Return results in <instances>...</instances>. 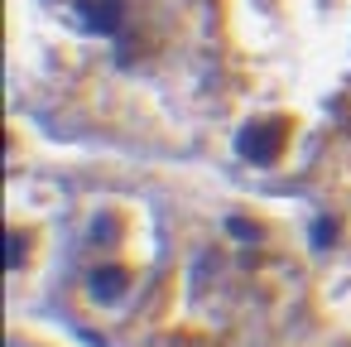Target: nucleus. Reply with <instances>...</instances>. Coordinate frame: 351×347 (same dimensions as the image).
<instances>
[{
	"label": "nucleus",
	"instance_id": "1",
	"mask_svg": "<svg viewBox=\"0 0 351 347\" xmlns=\"http://www.w3.org/2000/svg\"><path fill=\"white\" fill-rule=\"evenodd\" d=\"M68 15L77 20L82 34H97V39H116L130 20V0H73Z\"/></svg>",
	"mask_w": 351,
	"mask_h": 347
},
{
	"label": "nucleus",
	"instance_id": "4",
	"mask_svg": "<svg viewBox=\"0 0 351 347\" xmlns=\"http://www.w3.org/2000/svg\"><path fill=\"white\" fill-rule=\"evenodd\" d=\"M226 232H231L236 241H250V236H255V227H250L245 217H226Z\"/></svg>",
	"mask_w": 351,
	"mask_h": 347
},
{
	"label": "nucleus",
	"instance_id": "5",
	"mask_svg": "<svg viewBox=\"0 0 351 347\" xmlns=\"http://www.w3.org/2000/svg\"><path fill=\"white\" fill-rule=\"evenodd\" d=\"M327 241H332V222L317 217V222H313V246H327Z\"/></svg>",
	"mask_w": 351,
	"mask_h": 347
},
{
	"label": "nucleus",
	"instance_id": "2",
	"mask_svg": "<svg viewBox=\"0 0 351 347\" xmlns=\"http://www.w3.org/2000/svg\"><path fill=\"white\" fill-rule=\"evenodd\" d=\"M236 150H241V159H250V164H274L279 150H284V135H279V126H250V131L236 140Z\"/></svg>",
	"mask_w": 351,
	"mask_h": 347
},
{
	"label": "nucleus",
	"instance_id": "3",
	"mask_svg": "<svg viewBox=\"0 0 351 347\" xmlns=\"http://www.w3.org/2000/svg\"><path fill=\"white\" fill-rule=\"evenodd\" d=\"M87 284H92V294H97V299H121V294L130 289V275H125L121 265H97Z\"/></svg>",
	"mask_w": 351,
	"mask_h": 347
},
{
	"label": "nucleus",
	"instance_id": "6",
	"mask_svg": "<svg viewBox=\"0 0 351 347\" xmlns=\"http://www.w3.org/2000/svg\"><path fill=\"white\" fill-rule=\"evenodd\" d=\"M5 246H10V256H5V265H10V270H15V265H20V236H15V232H10V241H5Z\"/></svg>",
	"mask_w": 351,
	"mask_h": 347
}]
</instances>
